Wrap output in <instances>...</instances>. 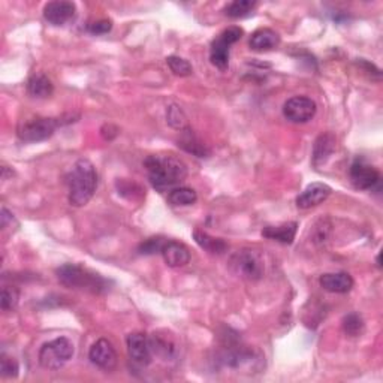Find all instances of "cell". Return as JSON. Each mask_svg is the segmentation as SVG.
Listing matches in <instances>:
<instances>
[{
  "label": "cell",
  "mask_w": 383,
  "mask_h": 383,
  "mask_svg": "<svg viewBox=\"0 0 383 383\" xmlns=\"http://www.w3.org/2000/svg\"><path fill=\"white\" fill-rule=\"evenodd\" d=\"M152 186L166 192L182 184L187 177V165L174 154H152L144 161Z\"/></svg>",
  "instance_id": "cell-1"
},
{
  "label": "cell",
  "mask_w": 383,
  "mask_h": 383,
  "mask_svg": "<svg viewBox=\"0 0 383 383\" xmlns=\"http://www.w3.org/2000/svg\"><path fill=\"white\" fill-rule=\"evenodd\" d=\"M67 198L74 207H84L93 198L98 187V171L95 165L87 161H76L66 177Z\"/></svg>",
  "instance_id": "cell-2"
},
{
  "label": "cell",
  "mask_w": 383,
  "mask_h": 383,
  "mask_svg": "<svg viewBox=\"0 0 383 383\" xmlns=\"http://www.w3.org/2000/svg\"><path fill=\"white\" fill-rule=\"evenodd\" d=\"M55 276H58L60 283L66 288L86 290L96 295L105 294L112 285V281L105 278L104 276L76 264H65L55 269Z\"/></svg>",
  "instance_id": "cell-3"
},
{
  "label": "cell",
  "mask_w": 383,
  "mask_h": 383,
  "mask_svg": "<svg viewBox=\"0 0 383 383\" xmlns=\"http://www.w3.org/2000/svg\"><path fill=\"white\" fill-rule=\"evenodd\" d=\"M216 361L223 368L252 371L262 368L264 356L256 349L238 343V339H227L224 340V347L219 352Z\"/></svg>",
  "instance_id": "cell-4"
},
{
  "label": "cell",
  "mask_w": 383,
  "mask_h": 383,
  "mask_svg": "<svg viewBox=\"0 0 383 383\" xmlns=\"http://www.w3.org/2000/svg\"><path fill=\"white\" fill-rule=\"evenodd\" d=\"M75 121L72 116L63 117H30L21 120L17 126V135L22 142H41L51 138L60 126Z\"/></svg>",
  "instance_id": "cell-5"
},
{
  "label": "cell",
  "mask_w": 383,
  "mask_h": 383,
  "mask_svg": "<svg viewBox=\"0 0 383 383\" xmlns=\"http://www.w3.org/2000/svg\"><path fill=\"white\" fill-rule=\"evenodd\" d=\"M231 271L243 280L256 281L265 273L264 257L257 250L241 249L235 252L229 261Z\"/></svg>",
  "instance_id": "cell-6"
},
{
  "label": "cell",
  "mask_w": 383,
  "mask_h": 383,
  "mask_svg": "<svg viewBox=\"0 0 383 383\" xmlns=\"http://www.w3.org/2000/svg\"><path fill=\"white\" fill-rule=\"evenodd\" d=\"M74 343L66 337H58L42 344L39 351V364L45 370H60L74 356Z\"/></svg>",
  "instance_id": "cell-7"
},
{
  "label": "cell",
  "mask_w": 383,
  "mask_h": 383,
  "mask_svg": "<svg viewBox=\"0 0 383 383\" xmlns=\"http://www.w3.org/2000/svg\"><path fill=\"white\" fill-rule=\"evenodd\" d=\"M243 29L231 26L228 29H224L220 35L211 42V48H210V60L211 63L217 67L220 71H227L229 67V54H231V47L238 42L243 38Z\"/></svg>",
  "instance_id": "cell-8"
},
{
  "label": "cell",
  "mask_w": 383,
  "mask_h": 383,
  "mask_svg": "<svg viewBox=\"0 0 383 383\" xmlns=\"http://www.w3.org/2000/svg\"><path fill=\"white\" fill-rule=\"evenodd\" d=\"M316 102L307 96H294L283 105V116L292 123H307L316 116Z\"/></svg>",
  "instance_id": "cell-9"
},
{
  "label": "cell",
  "mask_w": 383,
  "mask_h": 383,
  "mask_svg": "<svg viewBox=\"0 0 383 383\" xmlns=\"http://www.w3.org/2000/svg\"><path fill=\"white\" fill-rule=\"evenodd\" d=\"M351 182L359 190H370L380 184V173L377 168L370 165L364 159H356L351 166Z\"/></svg>",
  "instance_id": "cell-10"
},
{
  "label": "cell",
  "mask_w": 383,
  "mask_h": 383,
  "mask_svg": "<svg viewBox=\"0 0 383 383\" xmlns=\"http://www.w3.org/2000/svg\"><path fill=\"white\" fill-rule=\"evenodd\" d=\"M88 359L93 365L105 371L114 370L117 365V352L116 347L107 339H99L93 343L88 351Z\"/></svg>",
  "instance_id": "cell-11"
},
{
  "label": "cell",
  "mask_w": 383,
  "mask_h": 383,
  "mask_svg": "<svg viewBox=\"0 0 383 383\" xmlns=\"http://www.w3.org/2000/svg\"><path fill=\"white\" fill-rule=\"evenodd\" d=\"M152 354L163 361H173L178 356L180 346L175 340L174 334L168 331H154L150 337Z\"/></svg>",
  "instance_id": "cell-12"
},
{
  "label": "cell",
  "mask_w": 383,
  "mask_h": 383,
  "mask_svg": "<svg viewBox=\"0 0 383 383\" xmlns=\"http://www.w3.org/2000/svg\"><path fill=\"white\" fill-rule=\"evenodd\" d=\"M128 344V354L135 364L141 367H147L152 363V347H150V339L147 334L144 332H132L126 339Z\"/></svg>",
  "instance_id": "cell-13"
},
{
  "label": "cell",
  "mask_w": 383,
  "mask_h": 383,
  "mask_svg": "<svg viewBox=\"0 0 383 383\" xmlns=\"http://www.w3.org/2000/svg\"><path fill=\"white\" fill-rule=\"evenodd\" d=\"M76 15V6L67 0H55L43 6V18L53 26H65Z\"/></svg>",
  "instance_id": "cell-14"
},
{
  "label": "cell",
  "mask_w": 383,
  "mask_h": 383,
  "mask_svg": "<svg viewBox=\"0 0 383 383\" xmlns=\"http://www.w3.org/2000/svg\"><path fill=\"white\" fill-rule=\"evenodd\" d=\"M332 189L325 183H311L297 196V207L301 210H309L321 206L328 199Z\"/></svg>",
  "instance_id": "cell-15"
},
{
  "label": "cell",
  "mask_w": 383,
  "mask_h": 383,
  "mask_svg": "<svg viewBox=\"0 0 383 383\" xmlns=\"http://www.w3.org/2000/svg\"><path fill=\"white\" fill-rule=\"evenodd\" d=\"M319 283L331 294H347L352 290L355 281L349 273H326L321 276Z\"/></svg>",
  "instance_id": "cell-16"
},
{
  "label": "cell",
  "mask_w": 383,
  "mask_h": 383,
  "mask_svg": "<svg viewBox=\"0 0 383 383\" xmlns=\"http://www.w3.org/2000/svg\"><path fill=\"white\" fill-rule=\"evenodd\" d=\"M165 259V262L168 267L173 268H180L184 267L190 262V250L189 247L180 241H171L168 240L166 244L163 246L162 253Z\"/></svg>",
  "instance_id": "cell-17"
},
{
  "label": "cell",
  "mask_w": 383,
  "mask_h": 383,
  "mask_svg": "<svg viewBox=\"0 0 383 383\" xmlns=\"http://www.w3.org/2000/svg\"><path fill=\"white\" fill-rule=\"evenodd\" d=\"M177 144L178 147H182L184 152L194 154L196 157H201V159H204V157H208L211 154L207 145L196 137L190 128H186L184 130H182L180 138L177 140Z\"/></svg>",
  "instance_id": "cell-18"
},
{
  "label": "cell",
  "mask_w": 383,
  "mask_h": 383,
  "mask_svg": "<svg viewBox=\"0 0 383 383\" xmlns=\"http://www.w3.org/2000/svg\"><path fill=\"white\" fill-rule=\"evenodd\" d=\"M297 231H298V223L288 222L283 224H277V227H265L262 229V236L281 244H292L295 240Z\"/></svg>",
  "instance_id": "cell-19"
},
{
  "label": "cell",
  "mask_w": 383,
  "mask_h": 383,
  "mask_svg": "<svg viewBox=\"0 0 383 383\" xmlns=\"http://www.w3.org/2000/svg\"><path fill=\"white\" fill-rule=\"evenodd\" d=\"M194 238L201 249H204L207 253L214 255V256H220L223 253H227L229 249L227 241L222 240V238H217V236H213L201 229L194 231Z\"/></svg>",
  "instance_id": "cell-20"
},
{
  "label": "cell",
  "mask_w": 383,
  "mask_h": 383,
  "mask_svg": "<svg viewBox=\"0 0 383 383\" xmlns=\"http://www.w3.org/2000/svg\"><path fill=\"white\" fill-rule=\"evenodd\" d=\"M280 36L271 29H257L250 36L249 45L253 51H269L278 47Z\"/></svg>",
  "instance_id": "cell-21"
},
{
  "label": "cell",
  "mask_w": 383,
  "mask_h": 383,
  "mask_svg": "<svg viewBox=\"0 0 383 383\" xmlns=\"http://www.w3.org/2000/svg\"><path fill=\"white\" fill-rule=\"evenodd\" d=\"M335 149V137L332 133H323L314 142L313 163L319 166L330 159Z\"/></svg>",
  "instance_id": "cell-22"
},
{
  "label": "cell",
  "mask_w": 383,
  "mask_h": 383,
  "mask_svg": "<svg viewBox=\"0 0 383 383\" xmlns=\"http://www.w3.org/2000/svg\"><path fill=\"white\" fill-rule=\"evenodd\" d=\"M54 92V86L48 76L43 74H33L27 81V93L32 98L45 99L50 98Z\"/></svg>",
  "instance_id": "cell-23"
},
{
  "label": "cell",
  "mask_w": 383,
  "mask_h": 383,
  "mask_svg": "<svg viewBox=\"0 0 383 383\" xmlns=\"http://www.w3.org/2000/svg\"><path fill=\"white\" fill-rule=\"evenodd\" d=\"M198 201V194L190 187H175L168 195V202L175 207L194 206Z\"/></svg>",
  "instance_id": "cell-24"
},
{
  "label": "cell",
  "mask_w": 383,
  "mask_h": 383,
  "mask_svg": "<svg viewBox=\"0 0 383 383\" xmlns=\"http://www.w3.org/2000/svg\"><path fill=\"white\" fill-rule=\"evenodd\" d=\"M256 5L257 2H255V0H234V2H231L223 9V13L229 18H243L252 14Z\"/></svg>",
  "instance_id": "cell-25"
},
{
  "label": "cell",
  "mask_w": 383,
  "mask_h": 383,
  "mask_svg": "<svg viewBox=\"0 0 383 383\" xmlns=\"http://www.w3.org/2000/svg\"><path fill=\"white\" fill-rule=\"evenodd\" d=\"M343 331L349 337H359L365 331V322L361 314L358 313H349L342 321Z\"/></svg>",
  "instance_id": "cell-26"
},
{
  "label": "cell",
  "mask_w": 383,
  "mask_h": 383,
  "mask_svg": "<svg viewBox=\"0 0 383 383\" xmlns=\"http://www.w3.org/2000/svg\"><path fill=\"white\" fill-rule=\"evenodd\" d=\"M166 121L173 129L175 130H184L187 126V117L184 114V111L180 108L178 105H170L166 109Z\"/></svg>",
  "instance_id": "cell-27"
},
{
  "label": "cell",
  "mask_w": 383,
  "mask_h": 383,
  "mask_svg": "<svg viewBox=\"0 0 383 383\" xmlns=\"http://www.w3.org/2000/svg\"><path fill=\"white\" fill-rule=\"evenodd\" d=\"M20 301V290L14 286H4L0 294V307L4 311H14Z\"/></svg>",
  "instance_id": "cell-28"
},
{
  "label": "cell",
  "mask_w": 383,
  "mask_h": 383,
  "mask_svg": "<svg viewBox=\"0 0 383 383\" xmlns=\"http://www.w3.org/2000/svg\"><path fill=\"white\" fill-rule=\"evenodd\" d=\"M18 371L20 365L17 359L2 352V355H0V375L8 379H15L18 376Z\"/></svg>",
  "instance_id": "cell-29"
},
{
  "label": "cell",
  "mask_w": 383,
  "mask_h": 383,
  "mask_svg": "<svg viewBox=\"0 0 383 383\" xmlns=\"http://www.w3.org/2000/svg\"><path fill=\"white\" fill-rule=\"evenodd\" d=\"M166 238L163 236H152V238L145 240L140 244L138 247V253L140 255H156V253H162L163 246L166 244Z\"/></svg>",
  "instance_id": "cell-30"
},
{
  "label": "cell",
  "mask_w": 383,
  "mask_h": 383,
  "mask_svg": "<svg viewBox=\"0 0 383 383\" xmlns=\"http://www.w3.org/2000/svg\"><path fill=\"white\" fill-rule=\"evenodd\" d=\"M166 63L170 66V69L178 76H189L194 72L192 65L187 60L178 58V55H170V58H166Z\"/></svg>",
  "instance_id": "cell-31"
},
{
  "label": "cell",
  "mask_w": 383,
  "mask_h": 383,
  "mask_svg": "<svg viewBox=\"0 0 383 383\" xmlns=\"http://www.w3.org/2000/svg\"><path fill=\"white\" fill-rule=\"evenodd\" d=\"M86 29H87L88 33H92V35H105V33L111 32L112 21L108 20V18H100V20L90 21Z\"/></svg>",
  "instance_id": "cell-32"
},
{
  "label": "cell",
  "mask_w": 383,
  "mask_h": 383,
  "mask_svg": "<svg viewBox=\"0 0 383 383\" xmlns=\"http://www.w3.org/2000/svg\"><path fill=\"white\" fill-rule=\"evenodd\" d=\"M0 217H2V228H6V223L9 220H14V216L6 208H2V216Z\"/></svg>",
  "instance_id": "cell-33"
}]
</instances>
